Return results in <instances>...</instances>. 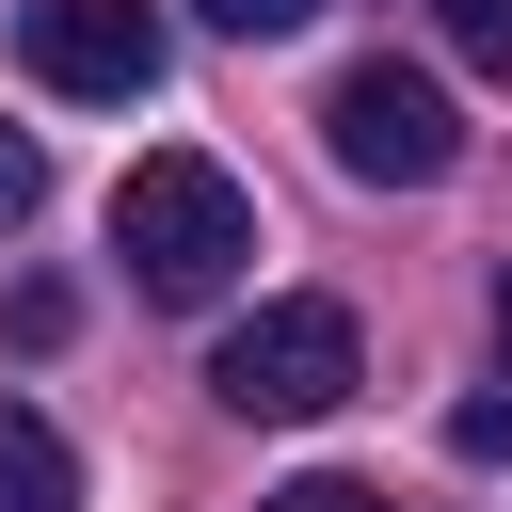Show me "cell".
Returning <instances> with one entry per match:
<instances>
[{
  "mask_svg": "<svg viewBox=\"0 0 512 512\" xmlns=\"http://www.w3.org/2000/svg\"><path fill=\"white\" fill-rule=\"evenodd\" d=\"M432 16H448V48H464L480 80H512V0H432Z\"/></svg>",
  "mask_w": 512,
  "mask_h": 512,
  "instance_id": "8992f818",
  "label": "cell"
},
{
  "mask_svg": "<svg viewBox=\"0 0 512 512\" xmlns=\"http://www.w3.org/2000/svg\"><path fill=\"white\" fill-rule=\"evenodd\" d=\"M352 384H368V336H352V304H320V288L224 320V352H208V400H224V416H336Z\"/></svg>",
  "mask_w": 512,
  "mask_h": 512,
  "instance_id": "7a4b0ae2",
  "label": "cell"
},
{
  "mask_svg": "<svg viewBox=\"0 0 512 512\" xmlns=\"http://www.w3.org/2000/svg\"><path fill=\"white\" fill-rule=\"evenodd\" d=\"M192 16H208V32H240V48H256V32H304V16H320V0H192Z\"/></svg>",
  "mask_w": 512,
  "mask_h": 512,
  "instance_id": "9c48e42d",
  "label": "cell"
},
{
  "mask_svg": "<svg viewBox=\"0 0 512 512\" xmlns=\"http://www.w3.org/2000/svg\"><path fill=\"white\" fill-rule=\"evenodd\" d=\"M256 512H384V480H336V464H320V480H272Z\"/></svg>",
  "mask_w": 512,
  "mask_h": 512,
  "instance_id": "52a82bcc",
  "label": "cell"
},
{
  "mask_svg": "<svg viewBox=\"0 0 512 512\" xmlns=\"http://www.w3.org/2000/svg\"><path fill=\"white\" fill-rule=\"evenodd\" d=\"M496 352H512V256H496Z\"/></svg>",
  "mask_w": 512,
  "mask_h": 512,
  "instance_id": "8fae6325",
  "label": "cell"
},
{
  "mask_svg": "<svg viewBox=\"0 0 512 512\" xmlns=\"http://www.w3.org/2000/svg\"><path fill=\"white\" fill-rule=\"evenodd\" d=\"M16 64L80 112L160 96V0H16Z\"/></svg>",
  "mask_w": 512,
  "mask_h": 512,
  "instance_id": "277c9868",
  "label": "cell"
},
{
  "mask_svg": "<svg viewBox=\"0 0 512 512\" xmlns=\"http://www.w3.org/2000/svg\"><path fill=\"white\" fill-rule=\"evenodd\" d=\"M320 144H336V176H368V192H432V176L464 160V112H448L416 64H352V80L320 96Z\"/></svg>",
  "mask_w": 512,
  "mask_h": 512,
  "instance_id": "3957f363",
  "label": "cell"
},
{
  "mask_svg": "<svg viewBox=\"0 0 512 512\" xmlns=\"http://www.w3.org/2000/svg\"><path fill=\"white\" fill-rule=\"evenodd\" d=\"M448 448H464V464H512V384H496V400H464V416H448Z\"/></svg>",
  "mask_w": 512,
  "mask_h": 512,
  "instance_id": "ba28073f",
  "label": "cell"
},
{
  "mask_svg": "<svg viewBox=\"0 0 512 512\" xmlns=\"http://www.w3.org/2000/svg\"><path fill=\"white\" fill-rule=\"evenodd\" d=\"M112 256L144 304H224L240 256H256V192L208 160V144H144L128 192H112Z\"/></svg>",
  "mask_w": 512,
  "mask_h": 512,
  "instance_id": "6da1fadb",
  "label": "cell"
},
{
  "mask_svg": "<svg viewBox=\"0 0 512 512\" xmlns=\"http://www.w3.org/2000/svg\"><path fill=\"white\" fill-rule=\"evenodd\" d=\"M0 512H80V448L32 400H0Z\"/></svg>",
  "mask_w": 512,
  "mask_h": 512,
  "instance_id": "5b68a950",
  "label": "cell"
},
{
  "mask_svg": "<svg viewBox=\"0 0 512 512\" xmlns=\"http://www.w3.org/2000/svg\"><path fill=\"white\" fill-rule=\"evenodd\" d=\"M32 192H48V160H32L16 128H0V224H32Z\"/></svg>",
  "mask_w": 512,
  "mask_h": 512,
  "instance_id": "30bf717a",
  "label": "cell"
}]
</instances>
